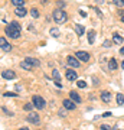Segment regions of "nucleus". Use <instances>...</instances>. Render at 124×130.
<instances>
[{"mask_svg": "<svg viewBox=\"0 0 124 130\" xmlns=\"http://www.w3.org/2000/svg\"><path fill=\"white\" fill-rule=\"evenodd\" d=\"M52 16H54V20H55L56 23H65V22H66V19H68V14L65 13L62 9L54 10Z\"/></svg>", "mask_w": 124, "mask_h": 130, "instance_id": "f257e3e1", "label": "nucleus"}, {"mask_svg": "<svg viewBox=\"0 0 124 130\" xmlns=\"http://www.w3.org/2000/svg\"><path fill=\"white\" fill-rule=\"evenodd\" d=\"M6 30V35L9 38H13V39H17L19 36H20V30H17V29H14L12 25H9V26H6L5 28Z\"/></svg>", "mask_w": 124, "mask_h": 130, "instance_id": "f03ea898", "label": "nucleus"}, {"mask_svg": "<svg viewBox=\"0 0 124 130\" xmlns=\"http://www.w3.org/2000/svg\"><path fill=\"white\" fill-rule=\"evenodd\" d=\"M33 104H35V107L36 108H39V110H42V108H45V100H43V97H41V95H33Z\"/></svg>", "mask_w": 124, "mask_h": 130, "instance_id": "7ed1b4c3", "label": "nucleus"}, {"mask_svg": "<svg viewBox=\"0 0 124 130\" xmlns=\"http://www.w3.org/2000/svg\"><path fill=\"white\" fill-rule=\"evenodd\" d=\"M66 64H68L69 67L78 68L79 65H81V62H79V59L77 58V56H68V58H66Z\"/></svg>", "mask_w": 124, "mask_h": 130, "instance_id": "20e7f679", "label": "nucleus"}, {"mask_svg": "<svg viewBox=\"0 0 124 130\" xmlns=\"http://www.w3.org/2000/svg\"><path fill=\"white\" fill-rule=\"evenodd\" d=\"M0 49L3 52H10L12 51V46H10L9 42H6L5 38H0Z\"/></svg>", "mask_w": 124, "mask_h": 130, "instance_id": "39448f33", "label": "nucleus"}, {"mask_svg": "<svg viewBox=\"0 0 124 130\" xmlns=\"http://www.w3.org/2000/svg\"><path fill=\"white\" fill-rule=\"evenodd\" d=\"M65 77H66L68 81H75V79L78 78V74L75 72V70H68L65 72Z\"/></svg>", "mask_w": 124, "mask_h": 130, "instance_id": "423d86ee", "label": "nucleus"}, {"mask_svg": "<svg viewBox=\"0 0 124 130\" xmlns=\"http://www.w3.org/2000/svg\"><path fill=\"white\" fill-rule=\"evenodd\" d=\"M2 77L5 79H14L16 78V74H14V71H12V70H6V71L2 72Z\"/></svg>", "mask_w": 124, "mask_h": 130, "instance_id": "0eeeda50", "label": "nucleus"}, {"mask_svg": "<svg viewBox=\"0 0 124 130\" xmlns=\"http://www.w3.org/2000/svg\"><path fill=\"white\" fill-rule=\"evenodd\" d=\"M26 120H28L29 123H32V124H38V123H39V116H38L36 113H30L29 111V116H28Z\"/></svg>", "mask_w": 124, "mask_h": 130, "instance_id": "6e6552de", "label": "nucleus"}, {"mask_svg": "<svg viewBox=\"0 0 124 130\" xmlns=\"http://www.w3.org/2000/svg\"><path fill=\"white\" fill-rule=\"evenodd\" d=\"M75 56H77L79 61H82V62H87V61L90 59V55H88L87 52H84V51H78L77 54H75Z\"/></svg>", "mask_w": 124, "mask_h": 130, "instance_id": "1a4fd4ad", "label": "nucleus"}, {"mask_svg": "<svg viewBox=\"0 0 124 130\" xmlns=\"http://www.w3.org/2000/svg\"><path fill=\"white\" fill-rule=\"evenodd\" d=\"M14 14L19 16V18H25V16L28 14V10L25 9L23 6H20V7H16V9H14Z\"/></svg>", "mask_w": 124, "mask_h": 130, "instance_id": "9d476101", "label": "nucleus"}, {"mask_svg": "<svg viewBox=\"0 0 124 130\" xmlns=\"http://www.w3.org/2000/svg\"><path fill=\"white\" fill-rule=\"evenodd\" d=\"M62 104H64V107L66 108V110H75V103L71 101V100H68V98H66V100H64V103H62Z\"/></svg>", "mask_w": 124, "mask_h": 130, "instance_id": "9b49d317", "label": "nucleus"}, {"mask_svg": "<svg viewBox=\"0 0 124 130\" xmlns=\"http://www.w3.org/2000/svg\"><path fill=\"white\" fill-rule=\"evenodd\" d=\"M101 100H102V103H110L111 101V93L110 91H102L101 93Z\"/></svg>", "mask_w": 124, "mask_h": 130, "instance_id": "f8f14e48", "label": "nucleus"}, {"mask_svg": "<svg viewBox=\"0 0 124 130\" xmlns=\"http://www.w3.org/2000/svg\"><path fill=\"white\" fill-rule=\"evenodd\" d=\"M108 68H110L111 71H115L118 68V64H117V61H115L114 58H111V59L108 61Z\"/></svg>", "mask_w": 124, "mask_h": 130, "instance_id": "ddd939ff", "label": "nucleus"}, {"mask_svg": "<svg viewBox=\"0 0 124 130\" xmlns=\"http://www.w3.org/2000/svg\"><path fill=\"white\" fill-rule=\"evenodd\" d=\"M69 97H71V100H72V101H75V103H81V101H82V100H81V97H79L75 91H71V93H69Z\"/></svg>", "mask_w": 124, "mask_h": 130, "instance_id": "4468645a", "label": "nucleus"}, {"mask_svg": "<svg viewBox=\"0 0 124 130\" xmlns=\"http://www.w3.org/2000/svg\"><path fill=\"white\" fill-rule=\"evenodd\" d=\"M75 32H77L78 36H82L84 33H85V29H84L82 25H75Z\"/></svg>", "mask_w": 124, "mask_h": 130, "instance_id": "2eb2a0df", "label": "nucleus"}, {"mask_svg": "<svg viewBox=\"0 0 124 130\" xmlns=\"http://www.w3.org/2000/svg\"><path fill=\"white\" fill-rule=\"evenodd\" d=\"M20 67H22L23 70H26V71H30V70H32V65L29 64L26 59L23 61V62H20Z\"/></svg>", "mask_w": 124, "mask_h": 130, "instance_id": "dca6fc26", "label": "nucleus"}, {"mask_svg": "<svg viewBox=\"0 0 124 130\" xmlns=\"http://www.w3.org/2000/svg\"><path fill=\"white\" fill-rule=\"evenodd\" d=\"M26 61H28L32 67H39V65H41V62H39L38 59H35V58H26Z\"/></svg>", "mask_w": 124, "mask_h": 130, "instance_id": "f3484780", "label": "nucleus"}, {"mask_svg": "<svg viewBox=\"0 0 124 130\" xmlns=\"http://www.w3.org/2000/svg\"><path fill=\"white\" fill-rule=\"evenodd\" d=\"M94 41H95V32H94V30H90V32H88V42L92 45Z\"/></svg>", "mask_w": 124, "mask_h": 130, "instance_id": "a211bd4d", "label": "nucleus"}, {"mask_svg": "<svg viewBox=\"0 0 124 130\" xmlns=\"http://www.w3.org/2000/svg\"><path fill=\"white\" fill-rule=\"evenodd\" d=\"M115 101H117V104H118V106H123V103H124V95H123L121 93L117 94V95H115Z\"/></svg>", "mask_w": 124, "mask_h": 130, "instance_id": "6ab92c4d", "label": "nucleus"}, {"mask_svg": "<svg viewBox=\"0 0 124 130\" xmlns=\"http://www.w3.org/2000/svg\"><path fill=\"white\" fill-rule=\"evenodd\" d=\"M113 39H114V43H117V45H121L123 43V38L120 36V35H117V33H114V36H113Z\"/></svg>", "mask_w": 124, "mask_h": 130, "instance_id": "aec40b11", "label": "nucleus"}, {"mask_svg": "<svg viewBox=\"0 0 124 130\" xmlns=\"http://www.w3.org/2000/svg\"><path fill=\"white\" fill-rule=\"evenodd\" d=\"M52 78L55 79V81H59V79H61V74L56 70H54V71H52Z\"/></svg>", "mask_w": 124, "mask_h": 130, "instance_id": "412c9836", "label": "nucleus"}, {"mask_svg": "<svg viewBox=\"0 0 124 130\" xmlns=\"http://www.w3.org/2000/svg\"><path fill=\"white\" fill-rule=\"evenodd\" d=\"M12 5L16 6V7H20V6L25 5V2L23 0H12Z\"/></svg>", "mask_w": 124, "mask_h": 130, "instance_id": "4be33fe9", "label": "nucleus"}, {"mask_svg": "<svg viewBox=\"0 0 124 130\" xmlns=\"http://www.w3.org/2000/svg\"><path fill=\"white\" fill-rule=\"evenodd\" d=\"M49 32H51V35H52V36H55V38H58V36H59V30H58L56 28H52L51 30H49Z\"/></svg>", "mask_w": 124, "mask_h": 130, "instance_id": "5701e85b", "label": "nucleus"}, {"mask_svg": "<svg viewBox=\"0 0 124 130\" xmlns=\"http://www.w3.org/2000/svg\"><path fill=\"white\" fill-rule=\"evenodd\" d=\"M33 106H35V104H30V103H26V104L23 106V110H26V111H30Z\"/></svg>", "mask_w": 124, "mask_h": 130, "instance_id": "b1692460", "label": "nucleus"}, {"mask_svg": "<svg viewBox=\"0 0 124 130\" xmlns=\"http://www.w3.org/2000/svg\"><path fill=\"white\" fill-rule=\"evenodd\" d=\"M30 14H32V18H39V12H38V9H35V7H33L32 10H30Z\"/></svg>", "mask_w": 124, "mask_h": 130, "instance_id": "393cba45", "label": "nucleus"}, {"mask_svg": "<svg viewBox=\"0 0 124 130\" xmlns=\"http://www.w3.org/2000/svg\"><path fill=\"white\" fill-rule=\"evenodd\" d=\"M3 97H17V94H16V93H9V91H6V93H3Z\"/></svg>", "mask_w": 124, "mask_h": 130, "instance_id": "a878e982", "label": "nucleus"}, {"mask_svg": "<svg viewBox=\"0 0 124 130\" xmlns=\"http://www.w3.org/2000/svg\"><path fill=\"white\" fill-rule=\"evenodd\" d=\"M10 25H12V26H13L14 29H17V30H20V25H19L17 22H16V20H13V22H10Z\"/></svg>", "mask_w": 124, "mask_h": 130, "instance_id": "bb28decb", "label": "nucleus"}, {"mask_svg": "<svg viewBox=\"0 0 124 130\" xmlns=\"http://www.w3.org/2000/svg\"><path fill=\"white\" fill-rule=\"evenodd\" d=\"M114 5L118 6V7H120V6H121V7H124V2H123V0H114Z\"/></svg>", "mask_w": 124, "mask_h": 130, "instance_id": "cd10ccee", "label": "nucleus"}, {"mask_svg": "<svg viewBox=\"0 0 124 130\" xmlns=\"http://www.w3.org/2000/svg\"><path fill=\"white\" fill-rule=\"evenodd\" d=\"M77 85H78L79 88H85V85H87V84H85V81H78Z\"/></svg>", "mask_w": 124, "mask_h": 130, "instance_id": "c85d7f7f", "label": "nucleus"}, {"mask_svg": "<svg viewBox=\"0 0 124 130\" xmlns=\"http://www.w3.org/2000/svg\"><path fill=\"white\" fill-rule=\"evenodd\" d=\"M100 130H111V127L108 124H101V127H100Z\"/></svg>", "mask_w": 124, "mask_h": 130, "instance_id": "c756f323", "label": "nucleus"}, {"mask_svg": "<svg viewBox=\"0 0 124 130\" xmlns=\"http://www.w3.org/2000/svg\"><path fill=\"white\" fill-rule=\"evenodd\" d=\"M102 45H104V46H111V41H104Z\"/></svg>", "mask_w": 124, "mask_h": 130, "instance_id": "7c9ffc66", "label": "nucleus"}, {"mask_svg": "<svg viewBox=\"0 0 124 130\" xmlns=\"http://www.w3.org/2000/svg\"><path fill=\"white\" fill-rule=\"evenodd\" d=\"M58 6H59V7H65V2L59 0V2H58Z\"/></svg>", "mask_w": 124, "mask_h": 130, "instance_id": "2f4dec72", "label": "nucleus"}, {"mask_svg": "<svg viewBox=\"0 0 124 130\" xmlns=\"http://www.w3.org/2000/svg\"><path fill=\"white\" fill-rule=\"evenodd\" d=\"M79 14H81V16H82V18H87V13H85V12H84V10H79Z\"/></svg>", "mask_w": 124, "mask_h": 130, "instance_id": "473e14b6", "label": "nucleus"}, {"mask_svg": "<svg viewBox=\"0 0 124 130\" xmlns=\"http://www.w3.org/2000/svg\"><path fill=\"white\" fill-rule=\"evenodd\" d=\"M110 116H111V113H110V111H105L104 114H102V117H110Z\"/></svg>", "mask_w": 124, "mask_h": 130, "instance_id": "72a5a7b5", "label": "nucleus"}, {"mask_svg": "<svg viewBox=\"0 0 124 130\" xmlns=\"http://www.w3.org/2000/svg\"><path fill=\"white\" fill-rule=\"evenodd\" d=\"M120 54H121V55H124V46H121V49H120Z\"/></svg>", "mask_w": 124, "mask_h": 130, "instance_id": "f704fd0d", "label": "nucleus"}, {"mask_svg": "<svg viewBox=\"0 0 124 130\" xmlns=\"http://www.w3.org/2000/svg\"><path fill=\"white\" fill-rule=\"evenodd\" d=\"M121 68L124 70V61H121Z\"/></svg>", "mask_w": 124, "mask_h": 130, "instance_id": "c9c22d12", "label": "nucleus"}, {"mask_svg": "<svg viewBox=\"0 0 124 130\" xmlns=\"http://www.w3.org/2000/svg\"><path fill=\"white\" fill-rule=\"evenodd\" d=\"M120 18H121V22L124 23V14H123V16H120Z\"/></svg>", "mask_w": 124, "mask_h": 130, "instance_id": "e433bc0d", "label": "nucleus"}, {"mask_svg": "<svg viewBox=\"0 0 124 130\" xmlns=\"http://www.w3.org/2000/svg\"><path fill=\"white\" fill-rule=\"evenodd\" d=\"M97 3H102V2H104V0H95Z\"/></svg>", "mask_w": 124, "mask_h": 130, "instance_id": "4c0bfd02", "label": "nucleus"}, {"mask_svg": "<svg viewBox=\"0 0 124 130\" xmlns=\"http://www.w3.org/2000/svg\"><path fill=\"white\" fill-rule=\"evenodd\" d=\"M19 130H29V129H26V127H20Z\"/></svg>", "mask_w": 124, "mask_h": 130, "instance_id": "58836bf2", "label": "nucleus"}, {"mask_svg": "<svg viewBox=\"0 0 124 130\" xmlns=\"http://www.w3.org/2000/svg\"><path fill=\"white\" fill-rule=\"evenodd\" d=\"M115 130H118V129H115Z\"/></svg>", "mask_w": 124, "mask_h": 130, "instance_id": "ea45409f", "label": "nucleus"}, {"mask_svg": "<svg viewBox=\"0 0 124 130\" xmlns=\"http://www.w3.org/2000/svg\"><path fill=\"white\" fill-rule=\"evenodd\" d=\"M123 2H124V0H123Z\"/></svg>", "mask_w": 124, "mask_h": 130, "instance_id": "a19ab883", "label": "nucleus"}]
</instances>
